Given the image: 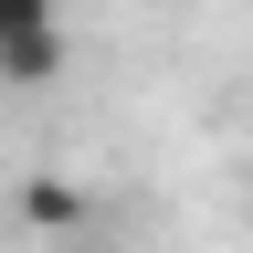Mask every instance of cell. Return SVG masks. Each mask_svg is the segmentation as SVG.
<instances>
[{
    "mask_svg": "<svg viewBox=\"0 0 253 253\" xmlns=\"http://www.w3.org/2000/svg\"><path fill=\"white\" fill-rule=\"evenodd\" d=\"M74 74V32H63V0H0V84L42 95Z\"/></svg>",
    "mask_w": 253,
    "mask_h": 253,
    "instance_id": "1",
    "label": "cell"
},
{
    "mask_svg": "<svg viewBox=\"0 0 253 253\" xmlns=\"http://www.w3.org/2000/svg\"><path fill=\"white\" fill-rule=\"evenodd\" d=\"M11 211L32 221V232H84L95 190H84V179H63V169H42V179H21V190H11Z\"/></svg>",
    "mask_w": 253,
    "mask_h": 253,
    "instance_id": "2",
    "label": "cell"
}]
</instances>
